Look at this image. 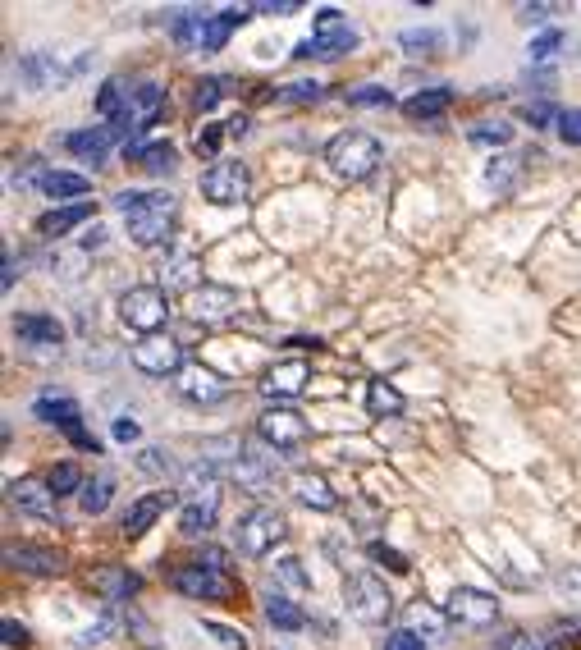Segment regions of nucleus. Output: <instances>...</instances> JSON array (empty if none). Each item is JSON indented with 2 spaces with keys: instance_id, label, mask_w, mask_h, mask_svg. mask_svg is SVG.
Returning <instances> with one entry per match:
<instances>
[{
  "instance_id": "e433bc0d",
  "label": "nucleus",
  "mask_w": 581,
  "mask_h": 650,
  "mask_svg": "<svg viewBox=\"0 0 581 650\" xmlns=\"http://www.w3.org/2000/svg\"><path fill=\"white\" fill-rule=\"evenodd\" d=\"M408 618H412V632H417V637H421V632H426V641H444V637H449V623H444L431 605H421V600L412 605Z\"/></svg>"
},
{
  "instance_id": "dca6fc26",
  "label": "nucleus",
  "mask_w": 581,
  "mask_h": 650,
  "mask_svg": "<svg viewBox=\"0 0 581 650\" xmlns=\"http://www.w3.org/2000/svg\"><path fill=\"white\" fill-rule=\"evenodd\" d=\"M5 495H10V504L19 513H33V518H55V490L46 486V481L37 477H19L5 486Z\"/></svg>"
},
{
  "instance_id": "58836bf2",
  "label": "nucleus",
  "mask_w": 581,
  "mask_h": 650,
  "mask_svg": "<svg viewBox=\"0 0 581 650\" xmlns=\"http://www.w3.org/2000/svg\"><path fill=\"white\" fill-rule=\"evenodd\" d=\"M344 101L348 106H371V110H385V106H394V92L389 87H380V83H362V87H353V92H344Z\"/></svg>"
},
{
  "instance_id": "f3484780",
  "label": "nucleus",
  "mask_w": 581,
  "mask_h": 650,
  "mask_svg": "<svg viewBox=\"0 0 581 650\" xmlns=\"http://www.w3.org/2000/svg\"><path fill=\"white\" fill-rule=\"evenodd\" d=\"M174 504V495L170 490H156V495H142V499H133L129 509H124V518H119V531L129 536V541H138L142 531H151V522L161 518L165 509Z\"/></svg>"
},
{
  "instance_id": "0eeeda50",
  "label": "nucleus",
  "mask_w": 581,
  "mask_h": 650,
  "mask_svg": "<svg viewBox=\"0 0 581 650\" xmlns=\"http://www.w3.org/2000/svg\"><path fill=\"white\" fill-rule=\"evenodd\" d=\"M252 193V174L243 161H216L202 174V197L216 206H243Z\"/></svg>"
},
{
  "instance_id": "a19ab883",
  "label": "nucleus",
  "mask_w": 581,
  "mask_h": 650,
  "mask_svg": "<svg viewBox=\"0 0 581 650\" xmlns=\"http://www.w3.org/2000/svg\"><path fill=\"white\" fill-rule=\"evenodd\" d=\"M366 554H371L376 564H385L389 573H399V577L412 573V559H408V554H399L394 545H385V541H371V545H366Z\"/></svg>"
},
{
  "instance_id": "bf43d9fd",
  "label": "nucleus",
  "mask_w": 581,
  "mask_h": 650,
  "mask_svg": "<svg viewBox=\"0 0 581 650\" xmlns=\"http://www.w3.org/2000/svg\"><path fill=\"white\" fill-rule=\"evenodd\" d=\"M110 435H115L119 445H133V440H138V435H142V426L133 422V417H115V426H110Z\"/></svg>"
},
{
  "instance_id": "cd10ccee",
  "label": "nucleus",
  "mask_w": 581,
  "mask_h": 650,
  "mask_svg": "<svg viewBox=\"0 0 581 650\" xmlns=\"http://www.w3.org/2000/svg\"><path fill=\"white\" fill-rule=\"evenodd\" d=\"M266 623L275 632H302V628H307V614H302L289 596H275V591H270V596H266Z\"/></svg>"
},
{
  "instance_id": "6e6d98bb",
  "label": "nucleus",
  "mask_w": 581,
  "mask_h": 650,
  "mask_svg": "<svg viewBox=\"0 0 581 650\" xmlns=\"http://www.w3.org/2000/svg\"><path fill=\"white\" fill-rule=\"evenodd\" d=\"M65 435H69V445H74V449H83V454H101V449H106V445H101V440H97V435L87 431L83 422H74Z\"/></svg>"
},
{
  "instance_id": "f03ea898",
  "label": "nucleus",
  "mask_w": 581,
  "mask_h": 650,
  "mask_svg": "<svg viewBox=\"0 0 581 650\" xmlns=\"http://www.w3.org/2000/svg\"><path fill=\"white\" fill-rule=\"evenodd\" d=\"M380 161H385V147H380L376 133H366V129H344L325 142V165H330L339 179H348V184L376 174Z\"/></svg>"
},
{
  "instance_id": "4c0bfd02",
  "label": "nucleus",
  "mask_w": 581,
  "mask_h": 650,
  "mask_svg": "<svg viewBox=\"0 0 581 650\" xmlns=\"http://www.w3.org/2000/svg\"><path fill=\"white\" fill-rule=\"evenodd\" d=\"M467 138H472L476 147H508V142H513V124L481 120V124H472V129H467Z\"/></svg>"
},
{
  "instance_id": "c9c22d12",
  "label": "nucleus",
  "mask_w": 581,
  "mask_h": 650,
  "mask_svg": "<svg viewBox=\"0 0 581 650\" xmlns=\"http://www.w3.org/2000/svg\"><path fill=\"white\" fill-rule=\"evenodd\" d=\"M110 495H115V486H110V477L87 481V486L78 490V509L97 518V513H106V509H110Z\"/></svg>"
},
{
  "instance_id": "bb28decb",
  "label": "nucleus",
  "mask_w": 581,
  "mask_h": 650,
  "mask_svg": "<svg viewBox=\"0 0 581 650\" xmlns=\"http://www.w3.org/2000/svg\"><path fill=\"white\" fill-rule=\"evenodd\" d=\"M33 417H42V422L60 426V431H69L74 422H83V412H78L74 399H65V394H42V399L33 403Z\"/></svg>"
},
{
  "instance_id": "b1692460",
  "label": "nucleus",
  "mask_w": 581,
  "mask_h": 650,
  "mask_svg": "<svg viewBox=\"0 0 581 650\" xmlns=\"http://www.w3.org/2000/svg\"><path fill=\"white\" fill-rule=\"evenodd\" d=\"M197 275H202V257L197 252H179V257H170L161 266V289L170 293V289H188V293H197L202 284H197Z\"/></svg>"
},
{
  "instance_id": "7ed1b4c3",
  "label": "nucleus",
  "mask_w": 581,
  "mask_h": 650,
  "mask_svg": "<svg viewBox=\"0 0 581 650\" xmlns=\"http://www.w3.org/2000/svg\"><path fill=\"white\" fill-rule=\"evenodd\" d=\"M284 536H289V522H284L280 509H270V504H257V509H248L243 518L234 522V550L248 554V559L270 554Z\"/></svg>"
},
{
  "instance_id": "3c124183",
  "label": "nucleus",
  "mask_w": 581,
  "mask_h": 650,
  "mask_svg": "<svg viewBox=\"0 0 581 650\" xmlns=\"http://www.w3.org/2000/svg\"><path fill=\"white\" fill-rule=\"evenodd\" d=\"M499 650H554V641L545 637H527V632H508L504 641H495Z\"/></svg>"
},
{
  "instance_id": "2eb2a0df",
  "label": "nucleus",
  "mask_w": 581,
  "mask_h": 650,
  "mask_svg": "<svg viewBox=\"0 0 581 650\" xmlns=\"http://www.w3.org/2000/svg\"><path fill=\"white\" fill-rule=\"evenodd\" d=\"M5 568L33 573V577H55V573H65V554L42 550V545H5Z\"/></svg>"
},
{
  "instance_id": "39448f33",
  "label": "nucleus",
  "mask_w": 581,
  "mask_h": 650,
  "mask_svg": "<svg viewBox=\"0 0 581 650\" xmlns=\"http://www.w3.org/2000/svg\"><path fill=\"white\" fill-rule=\"evenodd\" d=\"M119 321L129 325V330H138L142 339L161 335L165 321H170V293L161 284H138V289H129L119 298Z\"/></svg>"
},
{
  "instance_id": "f704fd0d",
  "label": "nucleus",
  "mask_w": 581,
  "mask_h": 650,
  "mask_svg": "<svg viewBox=\"0 0 581 650\" xmlns=\"http://www.w3.org/2000/svg\"><path fill=\"white\" fill-rule=\"evenodd\" d=\"M399 46L403 51H412V55H440L444 51V33L440 28H403Z\"/></svg>"
},
{
  "instance_id": "680f3d73",
  "label": "nucleus",
  "mask_w": 581,
  "mask_h": 650,
  "mask_svg": "<svg viewBox=\"0 0 581 650\" xmlns=\"http://www.w3.org/2000/svg\"><path fill=\"white\" fill-rule=\"evenodd\" d=\"M545 14H549V5H522V10H517V19L527 23V28H540V23H545Z\"/></svg>"
},
{
  "instance_id": "6e6552de",
  "label": "nucleus",
  "mask_w": 581,
  "mask_h": 650,
  "mask_svg": "<svg viewBox=\"0 0 581 650\" xmlns=\"http://www.w3.org/2000/svg\"><path fill=\"white\" fill-rule=\"evenodd\" d=\"M170 586L188 600H234V582H229L225 568L211 564H183L170 573Z\"/></svg>"
},
{
  "instance_id": "5fc2aeb1",
  "label": "nucleus",
  "mask_w": 581,
  "mask_h": 650,
  "mask_svg": "<svg viewBox=\"0 0 581 650\" xmlns=\"http://www.w3.org/2000/svg\"><path fill=\"white\" fill-rule=\"evenodd\" d=\"M554 129H559V138L568 142V147H581V110H563Z\"/></svg>"
},
{
  "instance_id": "37998d69",
  "label": "nucleus",
  "mask_w": 581,
  "mask_h": 650,
  "mask_svg": "<svg viewBox=\"0 0 581 650\" xmlns=\"http://www.w3.org/2000/svg\"><path fill=\"white\" fill-rule=\"evenodd\" d=\"M138 467L147 472V477H170V472H174V454H170V449H161V445H147L138 454Z\"/></svg>"
},
{
  "instance_id": "052dcab7",
  "label": "nucleus",
  "mask_w": 581,
  "mask_h": 650,
  "mask_svg": "<svg viewBox=\"0 0 581 650\" xmlns=\"http://www.w3.org/2000/svg\"><path fill=\"white\" fill-rule=\"evenodd\" d=\"M14 284H19V266H14V252H5V261H0V289L10 293Z\"/></svg>"
},
{
  "instance_id": "9b49d317",
  "label": "nucleus",
  "mask_w": 581,
  "mask_h": 650,
  "mask_svg": "<svg viewBox=\"0 0 581 650\" xmlns=\"http://www.w3.org/2000/svg\"><path fill=\"white\" fill-rule=\"evenodd\" d=\"M183 348L174 344L170 335H147V339H138V344H133V367L142 371V376H179L183 371Z\"/></svg>"
},
{
  "instance_id": "e2e57ef3",
  "label": "nucleus",
  "mask_w": 581,
  "mask_h": 650,
  "mask_svg": "<svg viewBox=\"0 0 581 650\" xmlns=\"http://www.w3.org/2000/svg\"><path fill=\"white\" fill-rule=\"evenodd\" d=\"M225 129H229V138H248V129H252V120H248V115H234V120H229V124H225Z\"/></svg>"
},
{
  "instance_id": "de8ad7c7",
  "label": "nucleus",
  "mask_w": 581,
  "mask_h": 650,
  "mask_svg": "<svg viewBox=\"0 0 581 650\" xmlns=\"http://www.w3.org/2000/svg\"><path fill=\"white\" fill-rule=\"evenodd\" d=\"M275 582H284L289 591H312V577L302 573L298 559H280V564H275Z\"/></svg>"
},
{
  "instance_id": "a878e982",
  "label": "nucleus",
  "mask_w": 581,
  "mask_h": 650,
  "mask_svg": "<svg viewBox=\"0 0 581 650\" xmlns=\"http://www.w3.org/2000/svg\"><path fill=\"white\" fill-rule=\"evenodd\" d=\"M403 408H408V399H403L399 385H389L385 376H376L366 385V412H371V417H399Z\"/></svg>"
},
{
  "instance_id": "20e7f679",
  "label": "nucleus",
  "mask_w": 581,
  "mask_h": 650,
  "mask_svg": "<svg viewBox=\"0 0 581 650\" xmlns=\"http://www.w3.org/2000/svg\"><path fill=\"white\" fill-rule=\"evenodd\" d=\"M344 605L357 623H371V628L394 614V596H389V586L371 568H357V573L344 577Z\"/></svg>"
},
{
  "instance_id": "412c9836",
  "label": "nucleus",
  "mask_w": 581,
  "mask_h": 650,
  "mask_svg": "<svg viewBox=\"0 0 581 650\" xmlns=\"http://www.w3.org/2000/svg\"><path fill=\"white\" fill-rule=\"evenodd\" d=\"M453 101H458L453 87H426V92H412V97L403 101V115H408V120H440V115H449Z\"/></svg>"
},
{
  "instance_id": "0e129e2a",
  "label": "nucleus",
  "mask_w": 581,
  "mask_h": 650,
  "mask_svg": "<svg viewBox=\"0 0 581 650\" xmlns=\"http://www.w3.org/2000/svg\"><path fill=\"white\" fill-rule=\"evenodd\" d=\"M101 243H106V229H101V225H92V229H87V239H83V248L92 252V248H101Z\"/></svg>"
},
{
  "instance_id": "8fccbe9b",
  "label": "nucleus",
  "mask_w": 581,
  "mask_h": 650,
  "mask_svg": "<svg viewBox=\"0 0 581 650\" xmlns=\"http://www.w3.org/2000/svg\"><path fill=\"white\" fill-rule=\"evenodd\" d=\"M0 637H5V646H10V650H28V646H33V632L23 628V623H14V618H0Z\"/></svg>"
},
{
  "instance_id": "4be33fe9",
  "label": "nucleus",
  "mask_w": 581,
  "mask_h": 650,
  "mask_svg": "<svg viewBox=\"0 0 581 650\" xmlns=\"http://www.w3.org/2000/svg\"><path fill=\"white\" fill-rule=\"evenodd\" d=\"M293 495H298V504H307V509H316V513L339 509V495L330 490V481H325L321 472H298V477H293Z\"/></svg>"
},
{
  "instance_id": "603ef678",
  "label": "nucleus",
  "mask_w": 581,
  "mask_h": 650,
  "mask_svg": "<svg viewBox=\"0 0 581 650\" xmlns=\"http://www.w3.org/2000/svg\"><path fill=\"white\" fill-rule=\"evenodd\" d=\"M554 586H559L563 596H568V605H572V600L581 605V568H577V564H572V568H559V573H554Z\"/></svg>"
},
{
  "instance_id": "6ab92c4d",
  "label": "nucleus",
  "mask_w": 581,
  "mask_h": 650,
  "mask_svg": "<svg viewBox=\"0 0 581 650\" xmlns=\"http://www.w3.org/2000/svg\"><path fill=\"white\" fill-rule=\"evenodd\" d=\"M97 211V202H69V206H55L46 216H37V234L42 239H65L69 229H78L87 216Z\"/></svg>"
},
{
  "instance_id": "2f4dec72",
  "label": "nucleus",
  "mask_w": 581,
  "mask_h": 650,
  "mask_svg": "<svg viewBox=\"0 0 581 650\" xmlns=\"http://www.w3.org/2000/svg\"><path fill=\"white\" fill-rule=\"evenodd\" d=\"M353 33H357V28L339 10H330V5H325V10H316V23H312L316 42H344V37H353Z\"/></svg>"
},
{
  "instance_id": "4d7b16f0",
  "label": "nucleus",
  "mask_w": 581,
  "mask_h": 650,
  "mask_svg": "<svg viewBox=\"0 0 581 650\" xmlns=\"http://www.w3.org/2000/svg\"><path fill=\"white\" fill-rule=\"evenodd\" d=\"M380 650H426V637H417L412 628H399V632H389Z\"/></svg>"
},
{
  "instance_id": "5701e85b",
  "label": "nucleus",
  "mask_w": 581,
  "mask_h": 650,
  "mask_svg": "<svg viewBox=\"0 0 581 650\" xmlns=\"http://www.w3.org/2000/svg\"><path fill=\"white\" fill-rule=\"evenodd\" d=\"M92 591L97 596H106V600H129V596H138L142 591V577L133 573V568H97L92 573Z\"/></svg>"
},
{
  "instance_id": "ea45409f",
  "label": "nucleus",
  "mask_w": 581,
  "mask_h": 650,
  "mask_svg": "<svg viewBox=\"0 0 581 650\" xmlns=\"http://www.w3.org/2000/svg\"><path fill=\"white\" fill-rule=\"evenodd\" d=\"M46 486H51L55 499H60V495H74V490H83L87 481H83V472H78L74 463H55V467H51V477H46Z\"/></svg>"
},
{
  "instance_id": "864d4df0",
  "label": "nucleus",
  "mask_w": 581,
  "mask_h": 650,
  "mask_svg": "<svg viewBox=\"0 0 581 650\" xmlns=\"http://www.w3.org/2000/svg\"><path fill=\"white\" fill-rule=\"evenodd\" d=\"M110 632H115V614H101L87 632H78V646H101V641H106Z\"/></svg>"
},
{
  "instance_id": "c85d7f7f",
  "label": "nucleus",
  "mask_w": 581,
  "mask_h": 650,
  "mask_svg": "<svg viewBox=\"0 0 581 650\" xmlns=\"http://www.w3.org/2000/svg\"><path fill=\"white\" fill-rule=\"evenodd\" d=\"M37 188H42L46 197H55V202H65V197H87V193H92V184H87L83 174H69V170H46Z\"/></svg>"
},
{
  "instance_id": "9d476101",
  "label": "nucleus",
  "mask_w": 581,
  "mask_h": 650,
  "mask_svg": "<svg viewBox=\"0 0 581 650\" xmlns=\"http://www.w3.org/2000/svg\"><path fill=\"white\" fill-rule=\"evenodd\" d=\"M444 609L463 628H490V623H499V600L490 591H481V586H453Z\"/></svg>"
},
{
  "instance_id": "aec40b11",
  "label": "nucleus",
  "mask_w": 581,
  "mask_h": 650,
  "mask_svg": "<svg viewBox=\"0 0 581 650\" xmlns=\"http://www.w3.org/2000/svg\"><path fill=\"white\" fill-rule=\"evenodd\" d=\"M110 147H115V133H110V124H101V129H74L65 138V152L83 156L87 165H101Z\"/></svg>"
},
{
  "instance_id": "13d9d810",
  "label": "nucleus",
  "mask_w": 581,
  "mask_h": 650,
  "mask_svg": "<svg viewBox=\"0 0 581 650\" xmlns=\"http://www.w3.org/2000/svg\"><path fill=\"white\" fill-rule=\"evenodd\" d=\"M302 0H257L252 5V14H298Z\"/></svg>"
},
{
  "instance_id": "ddd939ff",
  "label": "nucleus",
  "mask_w": 581,
  "mask_h": 650,
  "mask_svg": "<svg viewBox=\"0 0 581 650\" xmlns=\"http://www.w3.org/2000/svg\"><path fill=\"white\" fill-rule=\"evenodd\" d=\"M238 316V293L229 284H202L193 293V321L197 325H220Z\"/></svg>"
},
{
  "instance_id": "f257e3e1",
  "label": "nucleus",
  "mask_w": 581,
  "mask_h": 650,
  "mask_svg": "<svg viewBox=\"0 0 581 650\" xmlns=\"http://www.w3.org/2000/svg\"><path fill=\"white\" fill-rule=\"evenodd\" d=\"M115 206L124 211V225H129V239L138 248H161L170 243L174 220H179V202L170 193H142V188H124L115 193Z\"/></svg>"
},
{
  "instance_id": "a211bd4d",
  "label": "nucleus",
  "mask_w": 581,
  "mask_h": 650,
  "mask_svg": "<svg viewBox=\"0 0 581 650\" xmlns=\"http://www.w3.org/2000/svg\"><path fill=\"white\" fill-rule=\"evenodd\" d=\"M14 335H19L23 344H33V348H60L65 325L55 321L51 312H23V316H14Z\"/></svg>"
},
{
  "instance_id": "49530a36",
  "label": "nucleus",
  "mask_w": 581,
  "mask_h": 650,
  "mask_svg": "<svg viewBox=\"0 0 581 650\" xmlns=\"http://www.w3.org/2000/svg\"><path fill=\"white\" fill-rule=\"evenodd\" d=\"M225 138H229V129H225V124H202V133H197V138H193V152L211 161V156L220 152V142H225Z\"/></svg>"
},
{
  "instance_id": "393cba45",
  "label": "nucleus",
  "mask_w": 581,
  "mask_h": 650,
  "mask_svg": "<svg viewBox=\"0 0 581 650\" xmlns=\"http://www.w3.org/2000/svg\"><path fill=\"white\" fill-rule=\"evenodd\" d=\"M124 156H129L133 165H142L147 174H174V165H179V152H174L170 142H133V147H124Z\"/></svg>"
},
{
  "instance_id": "423d86ee",
  "label": "nucleus",
  "mask_w": 581,
  "mask_h": 650,
  "mask_svg": "<svg viewBox=\"0 0 581 650\" xmlns=\"http://www.w3.org/2000/svg\"><path fill=\"white\" fill-rule=\"evenodd\" d=\"M170 28H174V42L188 46V51H202V55H216L225 51L229 42V28L225 14H206V10H179L170 14Z\"/></svg>"
},
{
  "instance_id": "4468645a",
  "label": "nucleus",
  "mask_w": 581,
  "mask_h": 650,
  "mask_svg": "<svg viewBox=\"0 0 581 650\" xmlns=\"http://www.w3.org/2000/svg\"><path fill=\"white\" fill-rule=\"evenodd\" d=\"M307 380H312V367L302 358L275 362V367L261 376V394H266V399H298V394L307 390Z\"/></svg>"
},
{
  "instance_id": "7c9ffc66",
  "label": "nucleus",
  "mask_w": 581,
  "mask_h": 650,
  "mask_svg": "<svg viewBox=\"0 0 581 650\" xmlns=\"http://www.w3.org/2000/svg\"><path fill=\"white\" fill-rule=\"evenodd\" d=\"M234 78H225V74H211V78H197V87H193V110H216L220 101L229 97V92H234Z\"/></svg>"
},
{
  "instance_id": "473e14b6",
  "label": "nucleus",
  "mask_w": 581,
  "mask_h": 650,
  "mask_svg": "<svg viewBox=\"0 0 581 650\" xmlns=\"http://www.w3.org/2000/svg\"><path fill=\"white\" fill-rule=\"evenodd\" d=\"M124 78H106V83H101V92H97V110H101V120H119V115H124V106H129V92H124Z\"/></svg>"
},
{
  "instance_id": "a18cd8bd",
  "label": "nucleus",
  "mask_w": 581,
  "mask_h": 650,
  "mask_svg": "<svg viewBox=\"0 0 581 650\" xmlns=\"http://www.w3.org/2000/svg\"><path fill=\"white\" fill-rule=\"evenodd\" d=\"M563 42H568V37H563L559 28H545V33L531 42V65H545V60H554V51H563Z\"/></svg>"
},
{
  "instance_id": "79ce46f5",
  "label": "nucleus",
  "mask_w": 581,
  "mask_h": 650,
  "mask_svg": "<svg viewBox=\"0 0 581 650\" xmlns=\"http://www.w3.org/2000/svg\"><path fill=\"white\" fill-rule=\"evenodd\" d=\"M517 115H522L531 129H549V124H559L563 110L554 106V101H522V110H517Z\"/></svg>"
},
{
  "instance_id": "72a5a7b5",
  "label": "nucleus",
  "mask_w": 581,
  "mask_h": 650,
  "mask_svg": "<svg viewBox=\"0 0 581 650\" xmlns=\"http://www.w3.org/2000/svg\"><path fill=\"white\" fill-rule=\"evenodd\" d=\"M522 165L527 161H517V156H495L490 170H485V184L495 188V193H513V184L522 179Z\"/></svg>"
},
{
  "instance_id": "f8f14e48",
  "label": "nucleus",
  "mask_w": 581,
  "mask_h": 650,
  "mask_svg": "<svg viewBox=\"0 0 581 650\" xmlns=\"http://www.w3.org/2000/svg\"><path fill=\"white\" fill-rule=\"evenodd\" d=\"M257 435L266 440V445H275V449H302V445H307V435H312V426L302 422L298 412H289V408H266L257 417Z\"/></svg>"
},
{
  "instance_id": "1a4fd4ad",
  "label": "nucleus",
  "mask_w": 581,
  "mask_h": 650,
  "mask_svg": "<svg viewBox=\"0 0 581 650\" xmlns=\"http://www.w3.org/2000/svg\"><path fill=\"white\" fill-rule=\"evenodd\" d=\"M174 390H179L183 403H197V408H216V403L229 399L225 376L202 367V362H183V371L174 376Z\"/></svg>"
},
{
  "instance_id": "c03bdc74",
  "label": "nucleus",
  "mask_w": 581,
  "mask_h": 650,
  "mask_svg": "<svg viewBox=\"0 0 581 650\" xmlns=\"http://www.w3.org/2000/svg\"><path fill=\"white\" fill-rule=\"evenodd\" d=\"M325 87L316 83V78H298V83H289V87H280V92H275V97L280 101H289V106H312L316 97H321Z\"/></svg>"
},
{
  "instance_id": "09e8293b",
  "label": "nucleus",
  "mask_w": 581,
  "mask_h": 650,
  "mask_svg": "<svg viewBox=\"0 0 581 650\" xmlns=\"http://www.w3.org/2000/svg\"><path fill=\"white\" fill-rule=\"evenodd\" d=\"M202 628L211 632V637H216V641H220V646H225V650H248V632L229 628V623H216V618H206Z\"/></svg>"
},
{
  "instance_id": "c756f323",
  "label": "nucleus",
  "mask_w": 581,
  "mask_h": 650,
  "mask_svg": "<svg viewBox=\"0 0 581 650\" xmlns=\"http://www.w3.org/2000/svg\"><path fill=\"white\" fill-rule=\"evenodd\" d=\"M211 522H216V499H188L183 504V513H179V531L183 536H206L211 531Z\"/></svg>"
}]
</instances>
